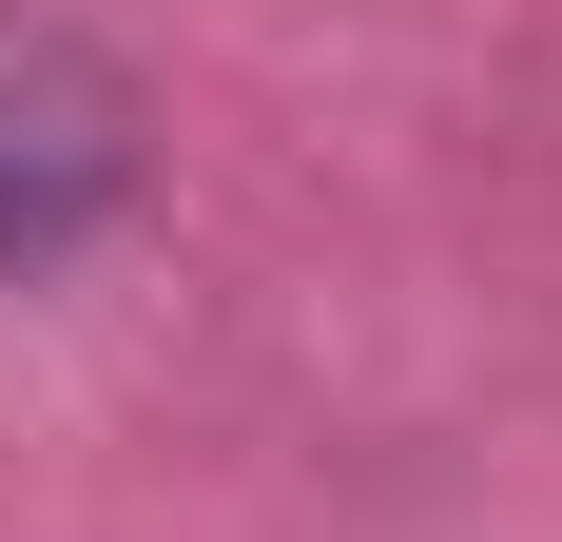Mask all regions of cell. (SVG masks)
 I'll use <instances>...</instances> for the list:
<instances>
[{
  "mask_svg": "<svg viewBox=\"0 0 562 542\" xmlns=\"http://www.w3.org/2000/svg\"><path fill=\"white\" fill-rule=\"evenodd\" d=\"M136 194H156V98H136V58L78 39V20H0V291L78 271Z\"/></svg>",
  "mask_w": 562,
  "mask_h": 542,
  "instance_id": "cell-1",
  "label": "cell"
}]
</instances>
